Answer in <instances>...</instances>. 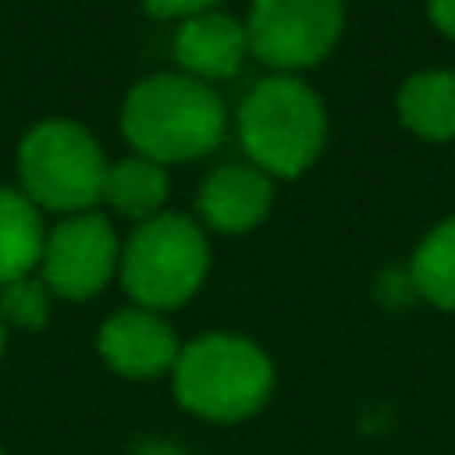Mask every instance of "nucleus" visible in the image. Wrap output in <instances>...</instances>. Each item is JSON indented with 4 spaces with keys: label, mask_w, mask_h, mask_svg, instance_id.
Masks as SVG:
<instances>
[{
    "label": "nucleus",
    "mask_w": 455,
    "mask_h": 455,
    "mask_svg": "<svg viewBox=\"0 0 455 455\" xmlns=\"http://www.w3.org/2000/svg\"><path fill=\"white\" fill-rule=\"evenodd\" d=\"M144 12L152 16V20H188V16H200V12H212V8H220L224 0H140Z\"/></svg>",
    "instance_id": "nucleus-16"
},
{
    "label": "nucleus",
    "mask_w": 455,
    "mask_h": 455,
    "mask_svg": "<svg viewBox=\"0 0 455 455\" xmlns=\"http://www.w3.org/2000/svg\"><path fill=\"white\" fill-rule=\"evenodd\" d=\"M424 8H427L432 28L440 32V36L455 40V0H424Z\"/></svg>",
    "instance_id": "nucleus-17"
},
{
    "label": "nucleus",
    "mask_w": 455,
    "mask_h": 455,
    "mask_svg": "<svg viewBox=\"0 0 455 455\" xmlns=\"http://www.w3.org/2000/svg\"><path fill=\"white\" fill-rule=\"evenodd\" d=\"M4 347H8V323L0 320V360H4Z\"/></svg>",
    "instance_id": "nucleus-19"
},
{
    "label": "nucleus",
    "mask_w": 455,
    "mask_h": 455,
    "mask_svg": "<svg viewBox=\"0 0 455 455\" xmlns=\"http://www.w3.org/2000/svg\"><path fill=\"white\" fill-rule=\"evenodd\" d=\"M275 387V363L251 336L204 331L180 344L172 368V395L188 416L208 424L251 419Z\"/></svg>",
    "instance_id": "nucleus-3"
},
{
    "label": "nucleus",
    "mask_w": 455,
    "mask_h": 455,
    "mask_svg": "<svg viewBox=\"0 0 455 455\" xmlns=\"http://www.w3.org/2000/svg\"><path fill=\"white\" fill-rule=\"evenodd\" d=\"M132 455H184L176 443H168V440H148V443H140Z\"/></svg>",
    "instance_id": "nucleus-18"
},
{
    "label": "nucleus",
    "mask_w": 455,
    "mask_h": 455,
    "mask_svg": "<svg viewBox=\"0 0 455 455\" xmlns=\"http://www.w3.org/2000/svg\"><path fill=\"white\" fill-rule=\"evenodd\" d=\"M168 188H172V184H168L164 164L128 152V156H120V160H108L100 204L112 208L116 216H124L128 224H144L164 212Z\"/></svg>",
    "instance_id": "nucleus-12"
},
{
    "label": "nucleus",
    "mask_w": 455,
    "mask_h": 455,
    "mask_svg": "<svg viewBox=\"0 0 455 455\" xmlns=\"http://www.w3.org/2000/svg\"><path fill=\"white\" fill-rule=\"evenodd\" d=\"M120 243L124 240L116 235V224L100 208L80 216H60L48 228L36 275L48 283L56 299L88 304L120 275Z\"/></svg>",
    "instance_id": "nucleus-7"
},
{
    "label": "nucleus",
    "mask_w": 455,
    "mask_h": 455,
    "mask_svg": "<svg viewBox=\"0 0 455 455\" xmlns=\"http://www.w3.org/2000/svg\"><path fill=\"white\" fill-rule=\"evenodd\" d=\"M403 272H408L411 296L440 312H455V212L419 235Z\"/></svg>",
    "instance_id": "nucleus-14"
},
{
    "label": "nucleus",
    "mask_w": 455,
    "mask_h": 455,
    "mask_svg": "<svg viewBox=\"0 0 455 455\" xmlns=\"http://www.w3.org/2000/svg\"><path fill=\"white\" fill-rule=\"evenodd\" d=\"M275 180L248 160H232L204 176L196 192V220L204 232L248 235L272 216Z\"/></svg>",
    "instance_id": "nucleus-9"
},
{
    "label": "nucleus",
    "mask_w": 455,
    "mask_h": 455,
    "mask_svg": "<svg viewBox=\"0 0 455 455\" xmlns=\"http://www.w3.org/2000/svg\"><path fill=\"white\" fill-rule=\"evenodd\" d=\"M172 56H176V72H184V76H196L204 84L232 80L240 72V64L251 56L248 28L224 8L188 16V20L176 24Z\"/></svg>",
    "instance_id": "nucleus-10"
},
{
    "label": "nucleus",
    "mask_w": 455,
    "mask_h": 455,
    "mask_svg": "<svg viewBox=\"0 0 455 455\" xmlns=\"http://www.w3.org/2000/svg\"><path fill=\"white\" fill-rule=\"evenodd\" d=\"M212 272V243L188 212H160L144 224H132L120 243V288L136 307L176 312L200 296Z\"/></svg>",
    "instance_id": "nucleus-4"
},
{
    "label": "nucleus",
    "mask_w": 455,
    "mask_h": 455,
    "mask_svg": "<svg viewBox=\"0 0 455 455\" xmlns=\"http://www.w3.org/2000/svg\"><path fill=\"white\" fill-rule=\"evenodd\" d=\"M116 120L128 148L164 168L212 156L232 124L224 96L184 72H152L136 80L120 100Z\"/></svg>",
    "instance_id": "nucleus-1"
},
{
    "label": "nucleus",
    "mask_w": 455,
    "mask_h": 455,
    "mask_svg": "<svg viewBox=\"0 0 455 455\" xmlns=\"http://www.w3.org/2000/svg\"><path fill=\"white\" fill-rule=\"evenodd\" d=\"M395 116L427 144L455 140V68H424L403 76L395 92Z\"/></svg>",
    "instance_id": "nucleus-11"
},
{
    "label": "nucleus",
    "mask_w": 455,
    "mask_h": 455,
    "mask_svg": "<svg viewBox=\"0 0 455 455\" xmlns=\"http://www.w3.org/2000/svg\"><path fill=\"white\" fill-rule=\"evenodd\" d=\"M104 172H108V156L92 128H84L80 120H36L16 144V180H20L16 188L40 212L80 216L100 208Z\"/></svg>",
    "instance_id": "nucleus-5"
},
{
    "label": "nucleus",
    "mask_w": 455,
    "mask_h": 455,
    "mask_svg": "<svg viewBox=\"0 0 455 455\" xmlns=\"http://www.w3.org/2000/svg\"><path fill=\"white\" fill-rule=\"evenodd\" d=\"M52 299L56 296L48 291V283L32 272V275H24V280H12L0 288V320H4L8 328L40 331L52 320Z\"/></svg>",
    "instance_id": "nucleus-15"
},
{
    "label": "nucleus",
    "mask_w": 455,
    "mask_h": 455,
    "mask_svg": "<svg viewBox=\"0 0 455 455\" xmlns=\"http://www.w3.org/2000/svg\"><path fill=\"white\" fill-rule=\"evenodd\" d=\"M243 160L272 180H299L328 148V104L304 76H275L243 92L232 116Z\"/></svg>",
    "instance_id": "nucleus-2"
},
{
    "label": "nucleus",
    "mask_w": 455,
    "mask_h": 455,
    "mask_svg": "<svg viewBox=\"0 0 455 455\" xmlns=\"http://www.w3.org/2000/svg\"><path fill=\"white\" fill-rule=\"evenodd\" d=\"M96 352L116 376L156 379V376H172L176 355H180V336L160 312L128 304L100 323Z\"/></svg>",
    "instance_id": "nucleus-8"
},
{
    "label": "nucleus",
    "mask_w": 455,
    "mask_h": 455,
    "mask_svg": "<svg viewBox=\"0 0 455 455\" xmlns=\"http://www.w3.org/2000/svg\"><path fill=\"white\" fill-rule=\"evenodd\" d=\"M44 240V212L16 184H0V288L36 272Z\"/></svg>",
    "instance_id": "nucleus-13"
},
{
    "label": "nucleus",
    "mask_w": 455,
    "mask_h": 455,
    "mask_svg": "<svg viewBox=\"0 0 455 455\" xmlns=\"http://www.w3.org/2000/svg\"><path fill=\"white\" fill-rule=\"evenodd\" d=\"M0 455H4V451H0Z\"/></svg>",
    "instance_id": "nucleus-20"
},
{
    "label": "nucleus",
    "mask_w": 455,
    "mask_h": 455,
    "mask_svg": "<svg viewBox=\"0 0 455 455\" xmlns=\"http://www.w3.org/2000/svg\"><path fill=\"white\" fill-rule=\"evenodd\" d=\"M344 20V0H251L243 28L251 56L267 72L299 76L336 52Z\"/></svg>",
    "instance_id": "nucleus-6"
}]
</instances>
